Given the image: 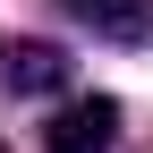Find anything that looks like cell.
I'll list each match as a JSON object with an SVG mask.
<instances>
[{
  "label": "cell",
  "instance_id": "3957f363",
  "mask_svg": "<svg viewBox=\"0 0 153 153\" xmlns=\"http://www.w3.org/2000/svg\"><path fill=\"white\" fill-rule=\"evenodd\" d=\"M60 9L76 17V26L111 34V43H145L153 34V0H60Z\"/></svg>",
  "mask_w": 153,
  "mask_h": 153
},
{
  "label": "cell",
  "instance_id": "6da1fadb",
  "mask_svg": "<svg viewBox=\"0 0 153 153\" xmlns=\"http://www.w3.org/2000/svg\"><path fill=\"white\" fill-rule=\"evenodd\" d=\"M119 119L128 111L111 94H76L43 119V153H119Z\"/></svg>",
  "mask_w": 153,
  "mask_h": 153
},
{
  "label": "cell",
  "instance_id": "7a4b0ae2",
  "mask_svg": "<svg viewBox=\"0 0 153 153\" xmlns=\"http://www.w3.org/2000/svg\"><path fill=\"white\" fill-rule=\"evenodd\" d=\"M68 76H76V60L51 34H9L0 43V94H60Z\"/></svg>",
  "mask_w": 153,
  "mask_h": 153
},
{
  "label": "cell",
  "instance_id": "277c9868",
  "mask_svg": "<svg viewBox=\"0 0 153 153\" xmlns=\"http://www.w3.org/2000/svg\"><path fill=\"white\" fill-rule=\"evenodd\" d=\"M0 153H9V145H0Z\"/></svg>",
  "mask_w": 153,
  "mask_h": 153
}]
</instances>
